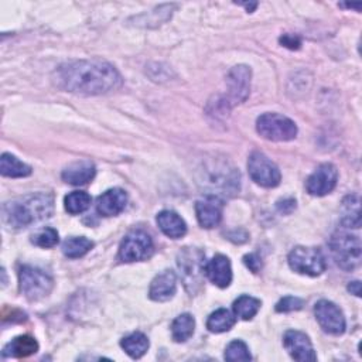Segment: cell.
I'll return each mask as SVG.
<instances>
[{"mask_svg": "<svg viewBox=\"0 0 362 362\" xmlns=\"http://www.w3.org/2000/svg\"><path fill=\"white\" fill-rule=\"evenodd\" d=\"M235 4L243 6V7L246 8V11H249V13H252V11L257 7V3H256V1H253V3H235Z\"/></svg>", "mask_w": 362, "mask_h": 362, "instance_id": "cell-37", "label": "cell"}, {"mask_svg": "<svg viewBox=\"0 0 362 362\" xmlns=\"http://www.w3.org/2000/svg\"><path fill=\"white\" fill-rule=\"evenodd\" d=\"M18 280L21 293L30 301H37L47 297L54 286L51 274L33 266H21Z\"/></svg>", "mask_w": 362, "mask_h": 362, "instance_id": "cell-6", "label": "cell"}, {"mask_svg": "<svg viewBox=\"0 0 362 362\" xmlns=\"http://www.w3.org/2000/svg\"><path fill=\"white\" fill-rule=\"evenodd\" d=\"M96 174L95 164L89 160H82L69 164L61 174L62 180L71 185H83L93 180Z\"/></svg>", "mask_w": 362, "mask_h": 362, "instance_id": "cell-19", "label": "cell"}, {"mask_svg": "<svg viewBox=\"0 0 362 362\" xmlns=\"http://www.w3.org/2000/svg\"><path fill=\"white\" fill-rule=\"evenodd\" d=\"M205 255L198 247H184L177 256V266L180 277L191 294L201 290L202 279L205 274Z\"/></svg>", "mask_w": 362, "mask_h": 362, "instance_id": "cell-4", "label": "cell"}, {"mask_svg": "<svg viewBox=\"0 0 362 362\" xmlns=\"http://www.w3.org/2000/svg\"><path fill=\"white\" fill-rule=\"evenodd\" d=\"M341 6H345V7H349V8H356V10H361L362 7V3H344Z\"/></svg>", "mask_w": 362, "mask_h": 362, "instance_id": "cell-38", "label": "cell"}, {"mask_svg": "<svg viewBox=\"0 0 362 362\" xmlns=\"http://www.w3.org/2000/svg\"><path fill=\"white\" fill-rule=\"evenodd\" d=\"M348 290H349L352 294H355L356 297H359V296H361V283H359L358 280L349 283V284H348Z\"/></svg>", "mask_w": 362, "mask_h": 362, "instance_id": "cell-36", "label": "cell"}, {"mask_svg": "<svg viewBox=\"0 0 362 362\" xmlns=\"http://www.w3.org/2000/svg\"><path fill=\"white\" fill-rule=\"evenodd\" d=\"M338 180V171L334 164L324 163L317 167V170L307 178L305 181V188L308 194L314 197H322L329 194Z\"/></svg>", "mask_w": 362, "mask_h": 362, "instance_id": "cell-13", "label": "cell"}, {"mask_svg": "<svg viewBox=\"0 0 362 362\" xmlns=\"http://www.w3.org/2000/svg\"><path fill=\"white\" fill-rule=\"evenodd\" d=\"M156 221H157V225L161 229V232L164 235H167L168 238L178 239V238H182L187 233V223L174 211H170V209L161 211L157 215Z\"/></svg>", "mask_w": 362, "mask_h": 362, "instance_id": "cell-20", "label": "cell"}, {"mask_svg": "<svg viewBox=\"0 0 362 362\" xmlns=\"http://www.w3.org/2000/svg\"><path fill=\"white\" fill-rule=\"evenodd\" d=\"M127 204V194L122 188H110L98 197L96 209L103 216L119 215Z\"/></svg>", "mask_w": 362, "mask_h": 362, "instance_id": "cell-16", "label": "cell"}, {"mask_svg": "<svg viewBox=\"0 0 362 362\" xmlns=\"http://www.w3.org/2000/svg\"><path fill=\"white\" fill-rule=\"evenodd\" d=\"M153 249L154 246L151 236L141 229H134L130 230L122 240L117 256L120 262H139L150 257Z\"/></svg>", "mask_w": 362, "mask_h": 362, "instance_id": "cell-9", "label": "cell"}, {"mask_svg": "<svg viewBox=\"0 0 362 362\" xmlns=\"http://www.w3.org/2000/svg\"><path fill=\"white\" fill-rule=\"evenodd\" d=\"M304 305V300L293 296L283 297L277 304H276V311L277 313H290V311H297L301 310Z\"/></svg>", "mask_w": 362, "mask_h": 362, "instance_id": "cell-32", "label": "cell"}, {"mask_svg": "<svg viewBox=\"0 0 362 362\" xmlns=\"http://www.w3.org/2000/svg\"><path fill=\"white\" fill-rule=\"evenodd\" d=\"M205 276L218 287L225 288L232 281L230 262L223 255H215L208 263H205Z\"/></svg>", "mask_w": 362, "mask_h": 362, "instance_id": "cell-17", "label": "cell"}, {"mask_svg": "<svg viewBox=\"0 0 362 362\" xmlns=\"http://www.w3.org/2000/svg\"><path fill=\"white\" fill-rule=\"evenodd\" d=\"M0 171H1V175H4V177L20 178V177L30 175L31 167L23 161H20L16 156H13L10 153H3L1 158H0Z\"/></svg>", "mask_w": 362, "mask_h": 362, "instance_id": "cell-22", "label": "cell"}, {"mask_svg": "<svg viewBox=\"0 0 362 362\" xmlns=\"http://www.w3.org/2000/svg\"><path fill=\"white\" fill-rule=\"evenodd\" d=\"M257 133L272 141H288L297 136L296 123L279 113H263L256 120Z\"/></svg>", "mask_w": 362, "mask_h": 362, "instance_id": "cell-7", "label": "cell"}, {"mask_svg": "<svg viewBox=\"0 0 362 362\" xmlns=\"http://www.w3.org/2000/svg\"><path fill=\"white\" fill-rule=\"evenodd\" d=\"M93 247V242L85 236H72L62 243V252L66 257L76 259L86 255Z\"/></svg>", "mask_w": 362, "mask_h": 362, "instance_id": "cell-28", "label": "cell"}, {"mask_svg": "<svg viewBox=\"0 0 362 362\" xmlns=\"http://www.w3.org/2000/svg\"><path fill=\"white\" fill-rule=\"evenodd\" d=\"M54 83L71 93L93 96L122 86L117 69L102 59H79L62 64L54 72Z\"/></svg>", "mask_w": 362, "mask_h": 362, "instance_id": "cell-1", "label": "cell"}, {"mask_svg": "<svg viewBox=\"0 0 362 362\" xmlns=\"http://www.w3.org/2000/svg\"><path fill=\"white\" fill-rule=\"evenodd\" d=\"M247 170L250 178L262 187L273 188L280 184L281 174L279 167L260 151H253L249 156Z\"/></svg>", "mask_w": 362, "mask_h": 362, "instance_id": "cell-10", "label": "cell"}, {"mask_svg": "<svg viewBox=\"0 0 362 362\" xmlns=\"http://www.w3.org/2000/svg\"><path fill=\"white\" fill-rule=\"evenodd\" d=\"M314 314L320 324V327L331 334V335H341L345 331V318L342 311L337 304L328 300H320L314 305Z\"/></svg>", "mask_w": 362, "mask_h": 362, "instance_id": "cell-12", "label": "cell"}, {"mask_svg": "<svg viewBox=\"0 0 362 362\" xmlns=\"http://www.w3.org/2000/svg\"><path fill=\"white\" fill-rule=\"evenodd\" d=\"M59 240L58 232L52 228H44L33 235L31 242L40 247H54Z\"/></svg>", "mask_w": 362, "mask_h": 362, "instance_id": "cell-31", "label": "cell"}, {"mask_svg": "<svg viewBox=\"0 0 362 362\" xmlns=\"http://www.w3.org/2000/svg\"><path fill=\"white\" fill-rule=\"evenodd\" d=\"M341 223L345 228H359L361 226V211H359V197L358 195H348L342 201Z\"/></svg>", "mask_w": 362, "mask_h": 362, "instance_id": "cell-24", "label": "cell"}, {"mask_svg": "<svg viewBox=\"0 0 362 362\" xmlns=\"http://www.w3.org/2000/svg\"><path fill=\"white\" fill-rule=\"evenodd\" d=\"M54 212V195L35 192L6 201L1 208L3 222L8 228L20 229L48 219Z\"/></svg>", "mask_w": 362, "mask_h": 362, "instance_id": "cell-2", "label": "cell"}, {"mask_svg": "<svg viewBox=\"0 0 362 362\" xmlns=\"http://www.w3.org/2000/svg\"><path fill=\"white\" fill-rule=\"evenodd\" d=\"M279 41H280V44H283L286 48H290V49H298L301 45L300 38L293 34H284L280 37Z\"/></svg>", "mask_w": 362, "mask_h": 362, "instance_id": "cell-33", "label": "cell"}, {"mask_svg": "<svg viewBox=\"0 0 362 362\" xmlns=\"http://www.w3.org/2000/svg\"><path fill=\"white\" fill-rule=\"evenodd\" d=\"M287 260L291 270L313 277L320 276L327 269L325 257L317 247L297 246L288 253Z\"/></svg>", "mask_w": 362, "mask_h": 362, "instance_id": "cell-8", "label": "cell"}, {"mask_svg": "<svg viewBox=\"0 0 362 362\" xmlns=\"http://www.w3.org/2000/svg\"><path fill=\"white\" fill-rule=\"evenodd\" d=\"M260 305L262 303L259 298L243 294L233 301V314L240 320L247 321L257 314V311L260 310Z\"/></svg>", "mask_w": 362, "mask_h": 362, "instance_id": "cell-27", "label": "cell"}, {"mask_svg": "<svg viewBox=\"0 0 362 362\" xmlns=\"http://www.w3.org/2000/svg\"><path fill=\"white\" fill-rule=\"evenodd\" d=\"M175 290H177V277L174 272L164 270L151 280L150 288H148V297L153 301H160V303L167 301L173 298V296L175 294Z\"/></svg>", "mask_w": 362, "mask_h": 362, "instance_id": "cell-18", "label": "cell"}, {"mask_svg": "<svg viewBox=\"0 0 362 362\" xmlns=\"http://www.w3.org/2000/svg\"><path fill=\"white\" fill-rule=\"evenodd\" d=\"M250 68L246 65H236L228 72V96L223 100L228 107L242 103L247 99L250 92Z\"/></svg>", "mask_w": 362, "mask_h": 362, "instance_id": "cell-11", "label": "cell"}, {"mask_svg": "<svg viewBox=\"0 0 362 362\" xmlns=\"http://www.w3.org/2000/svg\"><path fill=\"white\" fill-rule=\"evenodd\" d=\"M38 351V342L30 335H18L3 348V358H25Z\"/></svg>", "mask_w": 362, "mask_h": 362, "instance_id": "cell-21", "label": "cell"}, {"mask_svg": "<svg viewBox=\"0 0 362 362\" xmlns=\"http://www.w3.org/2000/svg\"><path fill=\"white\" fill-rule=\"evenodd\" d=\"M277 209L281 214H291L296 209V199L294 198H284L277 201Z\"/></svg>", "mask_w": 362, "mask_h": 362, "instance_id": "cell-35", "label": "cell"}, {"mask_svg": "<svg viewBox=\"0 0 362 362\" xmlns=\"http://www.w3.org/2000/svg\"><path fill=\"white\" fill-rule=\"evenodd\" d=\"M148 345V339L143 332H133L120 341V346L133 359L141 358L147 352Z\"/></svg>", "mask_w": 362, "mask_h": 362, "instance_id": "cell-23", "label": "cell"}, {"mask_svg": "<svg viewBox=\"0 0 362 362\" xmlns=\"http://www.w3.org/2000/svg\"><path fill=\"white\" fill-rule=\"evenodd\" d=\"M283 345L286 351L290 354V356L298 362L317 359V355L314 352L310 338L301 331H297V329L286 331L283 338Z\"/></svg>", "mask_w": 362, "mask_h": 362, "instance_id": "cell-14", "label": "cell"}, {"mask_svg": "<svg viewBox=\"0 0 362 362\" xmlns=\"http://www.w3.org/2000/svg\"><path fill=\"white\" fill-rule=\"evenodd\" d=\"M243 262H245V264H246L253 273H257V272L262 269V260H260V257H259L257 255H255V253L246 255V256L243 257Z\"/></svg>", "mask_w": 362, "mask_h": 362, "instance_id": "cell-34", "label": "cell"}, {"mask_svg": "<svg viewBox=\"0 0 362 362\" xmlns=\"http://www.w3.org/2000/svg\"><path fill=\"white\" fill-rule=\"evenodd\" d=\"M225 359L226 361H250L252 355L249 352L247 345L243 341L235 339L226 346Z\"/></svg>", "mask_w": 362, "mask_h": 362, "instance_id": "cell-30", "label": "cell"}, {"mask_svg": "<svg viewBox=\"0 0 362 362\" xmlns=\"http://www.w3.org/2000/svg\"><path fill=\"white\" fill-rule=\"evenodd\" d=\"M236 322V318L235 315L226 310V308H219L216 311H214L208 320H206V328L211 331V332H225V331H229Z\"/></svg>", "mask_w": 362, "mask_h": 362, "instance_id": "cell-26", "label": "cell"}, {"mask_svg": "<svg viewBox=\"0 0 362 362\" xmlns=\"http://www.w3.org/2000/svg\"><path fill=\"white\" fill-rule=\"evenodd\" d=\"M195 320L191 314L178 315L171 324V335L175 342H185L194 334Z\"/></svg>", "mask_w": 362, "mask_h": 362, "instance_id": "cell-25", "label": "cell"}, {"mask_svg": "<svg viewBox=\"0 0 362 362\" xmlns=\"http://www.w3.org/2000/svg\"><path fill=\"white\" fill-rule=\"evenodd\" d=\"M197 173L198 185L211 197H232L239 191V171L225 157L205 158Z\"/></svg>", "mask_w": 362, "mask_h": 362, "instance_id": "cell-3", "label": "cell"}, {"mask_svg": "<svg viewBox=\"0 0 362 362\" xmlns=\"http://www.w3.org/2000/svg\"><path fill=\"white\" fill-rule=\"evenodd\" d=\"M195 214L202 228H214L222 219V201L216 197L206 195L204 199L197 201Z\"/></svg>", "mask_w": 362, "mask_h": 362, "instance_id": "cell-15", "label": "cell"}, {"mask_svg": "<svg viewBox=\"0 0 362 362\" xmlns=\"http://www.w3.org/2000/svg\"><path fill=\"white\" fill-rule=\"evenodd\" d=\"M64 205L65 209L72 215L82 214L90 205V195L85 191H72L65 197Z\"/></svg>", "mask_w": 362, "mask_h": 362, "instance_id": "cell-29", "label": "cell"}, {"mask_svg": "<svg viewBox=\"0 0 362 362\" xmlns=\"http://www.w3.org/2000/svg\"><path fill=\"white\" fill-rule=\"evenodd\" d=\"M329 247L335 263L344 270H354L361 263V240L349 232H337L331 236Z\"/></svg>", "mask_w": 362, "mask_h": 362, "instance_id": "cell-5", "label": "cell"}]
</instances>
